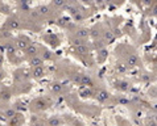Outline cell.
<instances>
[{
  "instance_id": "1",
  "label": "cell",
  "mask_w": 157,
  "mask_h": 126,
  "mask_svg": "<svg viewBox=\"0 0 157 126\" xmlns=\"http://www.w3.org/2000/svg\"><path fill=\"white\" fill-rule=\"evenodd\" d=\"M29 39L25 38V37H20V38L16 41V47L20 49V50H25V49L29 46Z\"/></svg>"
},
{
  "instance_id": "2",
  "label": "cell",
  "mask_w": 157,
  "mask_h": 126,
  "mask_svg": "<svg viewBox=\"0 0 157 126\" xmlns=\"http://www.w3.org/2000/svg\"><path fill=\"white\" fill-rule=\"evenodd\" d=\"M32 75L35 76L36 79H40L45 75V68L42 66H37V67H33V71H32Z\"/></svg>"
},
{
  "instance_id": "3",
  "label": "cell",
  "mask_w": 157,
  "mask_h": 126,
  "mask_svg": "<svg viewBox=\"0 0 157 126\" xmlns=\"http://www.w3.org/2000/svg\"><path fill=\"white\" fill-rule=\"evenodd\" d=\"M79 83L83 87H90V85H92V79L88 75H81L79 76Z\"/></svg>"
},
{
  "instance_id": "4",
  "label": "cell",
  "mask_w": 157,
  "mask_h": 126,
  "mask_svg": "<svg viewBox=\"0 0 157 126\" xmlns=\"http://www.w3.org/2000/svg\"><path fill=\"white\" fill-rule=\"evenodd\" d=\"M114 41H115V36H114V33L110 32V30L104 32V34H103V42L104 44H112Z\"/></svg>"
},
{
  "instance_id": "5",
  "label": "cell",
  "mask_w": 157,
  "mask_h": 126,
  "mask_svg": "<svg viewBox=\"0 0 157 126\" xmlns=\"http://www.w3.org/2000/svg\"><path fill=\"white\" fill-rule=\"evenodd\" d=\"M7 25L9 29H12V30H16L20 28V21L17 20V18H9V20L7 21Z\"/></svg>"
},
{
  "instance_id": "6",
  "label": "cell",
  "mask_w": 157,
  "mask_h": 126,
  "mask_svg": "<svg viewBox=\"0 0 157 126\" xmlns=\"http://www.w3.org/2000/svg\"><path fill=\"white\" fill-rule=\"evenodd\" d=\"M137 64H139V58H137V55L131 54V55H129V57L127 58V66L133 67V66H137Z\"/></svg>"
},
{
  "instance_id": "7",
  "label": "cell",
  "mask_w": 157,
  "mask_h": 126,
  "mask_svg": "<svg viewBox=\"0 0 157 126\" xmlns=\"http://www.w3.org/2000/svg\"><path fill=\"white\" fill-rule=\"evenodd\" d=\"M75 53L79 55H86V54H88V47L85 44L78 45V46H75Z\"/></svg>"
},
{
  "instance_id": "8",
  "label": "cell",
  "mask_w": 157,
  "mask_h": 126,
  "mask_svg": "<svg viewBox=\"0 0 157 126\" xmlns=\"http://www.w3.org/2000/svg\"><path fill=\"white\" fill-rule=\"evenodd\" d=\"M42 63H44V60H42V58L38 57V55H35V57L30 59V66H32V67L42 66Z\"/></svg>"
},
{
  "instance_id": "9",
  "label": "cell",
  "mask_w": 157,
  "mask_h": 126,
  "mask_svg": "<svg viewBox=\"0 0 157 126\" xmlns=\"http://www.w3.org/2000/svg\"><path fill=\"white\" fill-rule=\"evenodd\" d=\"M108 97H110V95H108V92L107 91H99L97 93V99L99 100V101H106V100H108Z\"/></svg>"
},
{
  "instance_id": "10",
  "label": "cell",
  "mask_w": 157,
  "mask_h": 126,
  "mask_svg": "<svg viewBox=\"0 0 157 126\" xmlns=\"http://www.w3.org/2000/svg\"><path fill=\"white\" fill-rule=\"evenodd\" d=\"M90 36V30L88 29H79L78 32H77V38H87V37Z\"/></svg>"
},
{
  "instance_id": "11",
  "label": "cell",
  "mask_w": 157,
  "mask_h": 126,
  "mask_svg": "<svg viewBox=\"0 0 157 126\" xmlns=\"http://www.w3.org/2000/svg\"><path fill=\"white\" fill-rule=\"evenodd\" d=\"M25 53L28 55H32V57H35V55H37V47H36L35 45H29L25 49Z\"/></svg>"
},
{
  "instance_id": "12",
  "label": "cell",
  "mask_w": 157,
  "mask_h": 126,
  "mask_svg": "<svg viewBox=\"0 0 157 126\" xmlns=\"http://www.w3.org/2000/svg\"><path fill=\"white\" fill-rule=\"evenodd\" d=\"M79 93H81V96L82 97H90L91 95H92V92L90 88H87V87H83L81 91H79Z\"/></svg>"
},
{
  "instance_id": "13",
  "label": "cell",
  "mask_w": 157,
  "mask_h": 126,
  "mask_svg": "<svg viewBox=\"0 0 157 126\" xmlns=\"http://www.w3.org/2000/svg\"><path fill=\"white\" fill-rule=\"evenodd\" d=\"M35 105H36V109H45L46 108V103H45V100H42V99L36 100Z\"/></svg>"
},
{
  "instance_id": "14",
  "label": "cell",
  "mask_w": 157,
  "mask_h": 126,
  "mask_svg": "<svg viewBox=\"0 0 157 126\" xmlns=\"http://www.w3.org/2000/svg\"><path fill=\"white\" fill-rule=\"evenodd\" d=\"M37 12H38L40 15H49L50 9H49L48 5H40V7L37 8Z\"/></svg>"
},
{
  "instance_id": "15",
  "label": "cell",
  "mask_w": 157,
  "mask_h": 126,
  "mask_svg": "<svg viewBox=\"0 0 157 126\" xmlns=\"http://www.w3.org/2000/svg\"><path fill=\"white\" fill-rule=\"evenodd\" d=\"M4 47H5V51H7L8 54H13L15 51H16V47H15V46L12 45L11 42H8V44H5V45H4Z\"/></svg>"
},
{
  "instance_id": "16",
  "label": "cell",
  "mask_w": 157,
  "mask_h": 126,
  "mask_svg": "<svg viewBox=\"0 0 157 126\" xmlns=\"http://www.w3.org/2000/svg\"><path fill=\"white\" fill-rule=\"evenodd\" d=\"M60 125H61V119L58 117L49 118V126H60Z\"/></svg>"
},
{
  "instance_id": "17",
  "label": "cell",
  "mask_w": 157,
  "mask_h": 126,
  "mask_svg": "<svg viewBox=\"0 0 157 126\" xmlns=\"http://www.w3.org/2000/svg\"><path fill=\"white\" fill-rule=\"evenodd\" d=\"M21 122V117H20V114H15L13 117H12V121H11V125H13V126H16L18 125Z\"/></svg>"
},
{
  "instance_id": "18",
  "label": "cell",
  "mask_w": 157,
  "mask_h": 126,
  "mask_svg": "<svg viewBox=\"0 0 157 126\" xmlns=\"http://www.w3.org/2000/svg\"><path fill=\"white\" fill-rule=\"evenodd\" d=\"M0 99L4 100V101H7V100L11 99V93H9L8 91H3L1 93H0Z\"/></svg>"
},
{
  "instance_id": "19",
  "label": "cell",
  "mask_w": 157,
  "mask_h": 126,
  "mask_svg": "<svg viewBox=\"0 0 157 126\" xmlns=\"http://www.w3.org/2000/svg\"><path fill=\"white\" fill-rule=\"evenodd\" d=\"M61 90H62V85L60 84V83H54V84H52V91L53 92H61Z\"/></svg>"
},
{
  "instance_id": "20",
  "label": "cell",
  "mask_w": 157,
  "mask_h": 126,
  "mask_svg": "<svg viewBox=\"0 0 157 126\" xmlns=\"http://www.w3.org/2000/svg\"><path fill=\"white\" fill-rule=\"evenodd\" d=\"M73 16H74V20H75V21H81L82 18H83V15H82V13H81V12H79V11H77L73 15Z\"/></svg>"
},
{
  "instance_id": "21",
  "label": "cell",
  "mask_w": 157,
  "mask_h": 126,
  "mask_svg": "<svg viewBox=\"0 0 157 126\" xmlns=\"http://www.w3.org/2000/svg\"><path fill=\"white\" fill-rule=\"evenodd\" d=\"M53 3L55 4V7H63L66 4V0H53Z\"/></svg>"
},
{
  "instance_id": "22",
  "label": "cell",
  "mask_w": 157,
  "mask_h": 126,
  "mask_svg": "<svg viewBox=\"0 0 157 126\" xmlns=\"http://www.w3.org/2000/svg\"><path fill=\"white\" fill-rule=\"evenodd\" d=\"M71 42H73V45H74V46L83 45V39H81V38H73V39H71Z\"/></svg>"
},
{
  "instance_id": "23",
  "label": "cell",
  "mask_w": 157,
  "mask_h": 126,
  "mask_svg": "<svg viewBox=\"0 0 157 126\" xmlns=\"http://www.w3.org/2000/svg\"><path fill=\"white\" fill-rule=\"evenodd\" d=\"M42 60H49V59H50V58H52V54L50 53H49V51H44V53H42Z\"/></svg>"
},
{
  "instance_id": "24",
  "label": "cell",
  "mask_w": 157,
  "mask_h": 126,
  "mask_svg": "<svg viewBox=\"0 0 157 126\" xmlns=\"http://www.w3.org/2000/svg\"><path fill=\"white\" fill-rule=\"evenodd\" d=\"M15 114H16V112H15L13 109H8L7 112H5V116H7L8 118H12V117H13Z\"/></svg>"
},
{
  "instance_id": "25",
  "label": "cell",
  "mask_w": 157,
  "mask_h": 126,
  "mask_svg": "<svg viewBox=\"0 0 157 126\" xmlns=\"http://www.w3.org/2000/svg\"><path fill=\"white\" fill-rule=\"evenodd\" d=\"M0 36H1V37H5V38H9V37H11V33H8L7 30H1Z\"/></svg>"
},
{
  "instance_id": "26",
  "label": "cell",
  "mask_w": 157,
  "mask_h": 126,
  "mask_svg": "<svg viewBox=\"0 0 157 126\" xmlns=\"http://www.w3.org/2000/svg\"><path fill=\"white\" fill-rule=\"evenodd\" d=\"M58 24L60 25H62V26H65L67 24V20H65V18H60V21H58Z\"/></svg>"
},
{
  "instance_id": "27",
  "label": "cell",
  "mask_w": 157,
  "mask_h": 126,
  "mask_svg": "<svg viewBox=\"0 0 157 126\" xmlns=\"http://www.w3.org/2000/svg\"><path fill=\"white\" fill-rule=\"evenodd\" d=\"M100 42L102 41H97V42H95V47H97V49H102V46H103V45H102Z\"/></svg>"
},
{
  "instance_id": "28",
  "label": "cell",
  "mask_w": 157,
  "mask_h": 126,
  "mask_svg": "<svg viewBox=\"0 0 157 126\" xmlns=\"http://www.w3.org/2000/svg\"><path fill=\"white\" fill-rule=\"evenodd\" d=\"M4 76H5V72L3 71V70H0V80H3V79H4Z\"/></svg>"
},
{
  "instance_id": "29",
  "label": "cell",
  "mask_w": 157,
  "mask_h": 126,
  "mask_svg": "<svg viewBox=\"0 0 157 126\" xmlns=\"http://www.w3.org/2000/svg\"><path fill=\"white\" fill-rule=\"evenodd\" d=\"M21 9H25V11H29V7H28V4H21Z\"/></svg>"
},
{
  "instance_id": "30",
  "label": "cell",
  "mask_w": 157,
  "mask_h": 126,
  "mask_svg": "<svg viewBox=\"0 0 157 126\" xmlns=\"http://www.w3.org/2000/svg\"><path fill=\"white\" fill-rule=\"evenodd\" d=\"M37 16H40V13L37 11H33L32 12V17H37Z\"/></svg>"
},
{
  "instance_id": "31",
  "label": "cell",
  "mask_w": 157,
  "mask_h": 126,
  "mask_svg": "<svg viewBox=\"0 0 157 126\" xmlns=\"http://www.w3.org/2000/svg\"><path fill=\"white\" fill-rule=\"evenodd\" d=\"M116 68L120 70V71H124V70H125V67H124V66H120V64H118V67H116Z\"/></svg>"
},
{
  "instance_id": "32",
  "label": "cell",
  "mask_w": 157,
  "mask_h": 126,
  "mask_svg": "<svg viewBox=\"0 0 157 126\" xmlns=\"http://www.w3.org/2000/svg\"><path fill=\"white\" fill-rule=\"evenodd\" d=\"M85 4H91V0H82Z\"/></svg>"
},
{
  "instance_id": "33",
  "label": "cell",
  "mask_w": 157,
  "mask_h": 126,
  "mask_svg": "<svg viewBox=\"0 0 157 126\" xmlns=\"http://www.w3.org/2000/svg\"><path fill=\"white\" fill-rule=\"evenodd\" d=\"M28 1H29V0H20L21 4H28Z\"/></svg>"
},
{
  "instance_id": "34",
  "label": "cell",
  "mask_w": 157,
  "mask_h": 126,
  "mask_svg": "<svg viewBox=\"0 0 157 126\" xmlns=\"http://www.w3.org/2000/svg\"><path fill=\"white\" fill-rule=\"evenodd\" d=\"M92 36H94V37H97V36H99V32H97V30H95V32H94V33H92Z\"/></svg>"
},
{
  "instance_id": "35",
  "label": "cell",
  "mask_w": 157,
  "mask_h": 126,
  "mask_svg": "<svg viewBox=\"0 0 157 126\" xmlns=\"http://www.w3.org/2000/svg\"><path fill=\"white\" fill-rule=\"evenodd\" d=\"M1 63H3V57L0 55V64H1Z\"/></svg>"
},
{
  "instance_id": "36",
  "label": "cell",
  "mask_w": 157,
  "mask_h": 126,
  "mask_svg": "<svg viewBox=\"0 0 157 126\" xmlns=\"http://www.w3.org/2000/svg\"><path fill=\"white\" fill-rule=\"evenodd\" d=\"M149 126H156V124H155V122H153V124H150Z\"/></svg>"
}]
</instances>
